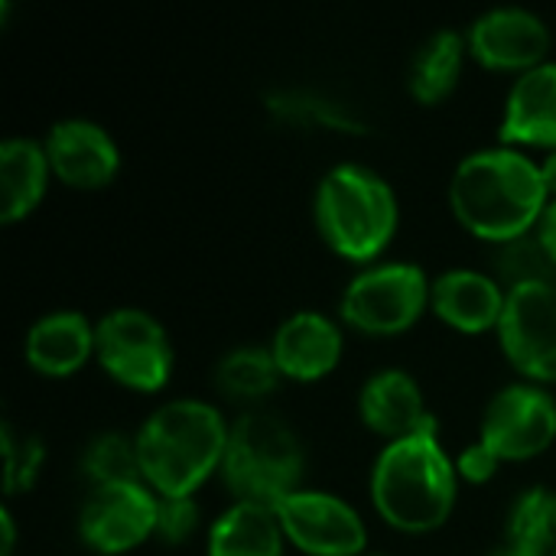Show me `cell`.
<instances>
[{"label":"cell","instance_id":"obj_1","mask_svg":"<svg viewBox=\"0 0 556 556\" xmlns=\"http://www.w3.org/2000/svg\"><path fill=\"white\" fill-rule=\"evenodd\" d=\"M547 199L541 163L505 143L463 156L450 179V205L459 225L495 244L528 238L541 225Z\"/></svg>","mask_w":556,"mask_h":556},{"label":"cell","instance_id":"obj_2","mask_svg":"<svg viewBox=\"0 0 556 556\" xmlns=\"http://www.w3.org/2000/svg\"><path fill=\"white\" fill-rule=\"evenodd\" d=\"M437 433L440 427L433 420L420 433L388 443L371 469L375 511L404 534H430L456 508L459 472Z\"/></svg>","mask_w":556,"mask_h":556},{"label":"cell","instance_id":"obj_3","mask_svg":"<svg viewBox=\"0 0 556 556\" xmlns=\"http://www.w3.org/2000/svg\"><path fill=\"white\" fill-rule=\"evenodd\" d=\"M228 430L225 417L205 401H166L137 430L143 482L160 498H192V492L222 469Z\"/></svg>","mask_w":556,"mask_h":556},{"label":"cell","instance_id":"obj_4","mask_svg":"<svg viewBox=\"0 0 556 556\" xmlns=\"http://www.w3.org/2000/svg\"><path fill=\"white\" fill-rule=\"evenodd\" d=\"M313 215L336 254L365 264L394 241L401 208L384 176L358 163H339L319 179Z\"/></svg>","mask_w":556,"mask_h":556},{"label":"cell","instance_id":"obj_5","mask_svg":"<svg viewBox=\"0 0 556 556\" xmlns=\"http://www.w3.org/2000/svg\"><path fill=\"white\" fill-rule=\"evenodd\" d=\"M303 466L306 453L296 430L274 414L251 410L231 424L218 472L238 502L274 508L280 498L300 492Z\"/></svg>","mask_w":556,"mask_h":556},{"label":"cell","instance_id":"obj_6","mask_svg":"<svg viewBox=\"0 0 556 556\" xmlns=\"http://www.w3.org/2000/svg\"><path fill=\"white\" fill-rule=\"evenodd\" d=\"M94 358L124 388L153 394L173 378V342L166 326L137 306H121L94 323Z\"/></svg>","mask_w":556,"mask_h":556},{"label":"cell","instance_id":"obj_7","mask_svg":"<svg viewBox=\"0 0 556 556\" xmlns=\"http://www.w3.org/2000/svg\"><path fill=\"white\" fill-rule=\"evenodd\" d=\"M430 283L417 264H371L349 280L339 316L365 336H401L427 313Z\"/></svg>","mask_w":556,"mask_h":556},{"label":"cell","instance_id":"obj_8","mask_svg":"<svg viewBox=\"0 0 556 556\" xmlns=\"http://www.w3.org/2000/svg\"><path fill=\"white\" fill-rule=\"evenodd\" d=\"M498 339L525 378L534 384L556 381V287L551 280L508 287Z\"/></svg>","mask_w":556,"mask_h":556},{"label":"cell","instance_id":"obj_9","mask_svg":"<svg viewBox=\"0 0 556 556\" xmlns=\"http://www.w3.org/2000/svg\"><path fill=\"white\" fill-rule=\"evenodd\" d=\"M479 440L505 463L534 459L551 450L556 440V401L541 384H508L502 388L485 414Z\"/></svg>","mask_w":556,"mask_h":556},{"label":"cell","instance_id":"obj_10","mask_svg":"<svg viewBox=\"0 0 556 556\" xmlns=\"http://www.w3.org/2000/svg\"><path fill=\"white\" fill-rule=\"evenodd\" d=\"M274 515L287 541L309 556H362L368 547V528L362 515L329 492H293L274 505Z\"/></svg>","mask_w":556,"mask_h":556},{"label":"cell","instance_id":"obj_11","mask_svg":"<svg viewBox=\"0 0 556 556\" xmlns=\"http://www.w3.org/2000/svg\"><path fill=\"white\" fill-rule=\"evenodd\" d=\"M160 495L147 482L98 485L78 511L81 541L101 556H121L156 534Z\"/></svg>","mask_w":556,"mask_h":556},{"label":"cell","instance_id":"obj_12","mask_svg":"<svg viewBox=\"0 0 556 556\" xmlns=\"http://www.w3.org/2000/svg\"><path fill=\"white\" fill-rule=\"evenodd\" d=\"M469 55L495 72H531L551 52V26L525 7H495L476 16L466 33Z\"/></svg>","mask_w":556,"mask_h":556},{"label":"cell","instance_id":"obj_13","mask_svg":"<svg viewBox=\"0 0 556 556\" xmlns=\"http://www.w3.org/2000/svg\"><path fill=\"white\" fill-rule=\"evenodd\" d=\"M42 147H46L52 176L72 189H101L121 169V150L114 137L88 117L55 121Z\"/></svg>","mask_w":556,"mask_h":556},{"label":"cell","instance_id":"obj_14","mask_svg":"<svg viewBox=\"0 0 556 556\" xmlns=\"http://www.w3.org/2000/svg\"><path fill=\"white\" fill-rule=\"evenodd\" d=\"M267 349L274 352V362L283 378L319 381L329 371H336L345 342L336 319L316 309H300L277 326L274 342Z\"/></svg>","mask_w":556,"mask_h":556},{"label":"cell","instance_id":"obj_15","mask_svg":"<svg viewBox=\"0 0 556 556\" xmlns=\"http://www.w3.org/2000/svg\"><path fill=\"white\" fill-rule=\"evenodd\" d=\"M505 303H508V290L482 270L453 267L430 283V309L446 326L469 336L498 329Z\"/></svg>","mask_w":556,"mask_h":556},{"label":"cell","instance_id":"obj_16","mask_svg":"<svg viewBox=\"0 0 556 556\" xmlns=\"http://www.w3.org/2000/svg\"><path fill=\"white\" fill-rule=\"evenodd\" d=\"M358 417L368 430H375L378 437H388L391 443L404 440L410 433H420L427 424L437 420L424 404V391H420L417 378L401 368L375 371L362 384Z\"/></svg>","mask_w":556,"mask_h":556},{"label":"cell","instance_id":"obj_17","mask_svg":"<svg viewBox=\"0 0 556 556\" xmlns=\"http://www.w3.org/2000/svg\"><path fill=\"white\" fill-rule=\"evenodd\" d=\"M498 137L505 147L556 150V62H544L511 85Z\"/></svg>","mask_w":556,"mask_h":556},{"label":"cell","instance_id":"obj_18","mask_svg":"<svg viewBox=\"0 0 556 556\" xmlns=\"http://www.w3.org/2000/svg\"><path fill=\"white\" fill-rule=\"evenodd\" d=\"M26 362L46 378H68L94 358V323L75 309H55L39 316L23 342Z\"/></svg>","mask_w":556,"mask_h":556},{"label":"cell","instance_id":"obj_19","mask_svg":"<svg viewBox=\"0 0 556 556\" xmlns=\"http://www.w3.org/2000/svg\"><path fill=\"white\" fill-rule=\"evenodd\" d=\"M49 156L39 140L10 137L0 143V222L13 225L36 212L49 189Z\"/></svg>","mask_w":556,"mask_h":556},{"label":"cell","instance_id":"obj_20","mask_svg":"<svg viewBox=\"0 0 556 556\" xmlns=\"http://www.w3.org/2000/svg\"><path fill=\"white\" fill-rule=\"evenodd\" d=\"M287 534L270 505L235 502L208 531V556H283Z\"/></svg>","mask_w":556,"mask_h":556},{"label":"cell","instance_id":"obj_21","mask_svg":"<svg viewBox=\"0 0 556 556\" xmlns=\"http://www.w3.org/2000/svg\"><path fill=\"white\" fill-rule=\"evenodd\" d=\"M469 42L459 29H437L427 36L407 68V91L420 104H437L453 94L466 65Z\"/></svg>","mask_w":556,"mask_h":556},{"label":"cell","instance_id":"obj_22","mask_svg":"<svg viewBox=\"0 0 556 556\" xmlns=\"http://www.w3.org/2000/svg\"><path fill=\"white\" fill-rule=\"evenodd\" d=\"M505 544L534 556L556 554V492L547 485H534L511 502Z\"/></svg>","mask_w":556,"mask_h":556},{"label":"cell","instance_id":"obj_23","mask_svg":"<svg viewBox=\"0 0 556 556\" xmlns=\"http://www.w3.org/2000/svg\"><path fill=\"white\" fill-rule=\"evenodd\" d=\"M280 378L274 352L261 345H238L215 365V384L231 401H261L280 384Z\"/></svg>","mask_w":556,"mask_h":556},{"label":"cell","instance_id":"obj_24","mask_svg":"<svg viewBox=\"0 0 556 556\" xmlns=\"http://www.w3.org/2000/svg\"><path fill=\"white\" fill-rule=\"evenodd\" d=\"M81 472L98 485H124V482H143L140 456H137V437L124 433H98L85 453H81Z\"/></svg>","mask_w":556,"mask_h":556},{"label":"cell","instance_id":"obj_25","mask_svg":"<svg viewBox=\"0 0 556 556\" xmlns=\"http://www.w3.org/2000/svg\"><path fill=\"white\" fill-rule=\"evenodd\" d=\"M0 443H3V492L13 498L20 492H29L42 472L46 463V446L39 437H16L10 424L0 427Z\"/></svg>","mask_w":556,"mask_h":556},{"label":"cell","instance_id":"obj_26","mask_svg":"<svg viewBox=\"0 0 556 556\" xmlns=\"http://www.w3.org/2000/svg\"><path fill=\"white\" fill-rule=\"evenodd\" d=\"M199 528V505L195 498H160L156 505V541L166 547L186 544Z\"/></svg>","mask_w":556,"mask_h":556},{"label":"cell","instance_id":"obj_27","mask_svg":"<svg viewBox=\"0 0 556 556\" xmlns=\"http://www.w3.org/2000/svg\"><path fill=\"white\" fill-rule=\"evenodd\" d=\"M498 466H502V459H498L482 440L472 443V446H466V450L459 453V459H456L459 479H463V482H472V485H485L489 479H495V476H498Z\"/></svg>","mask_w":556,"mask_h":556},{"label":"cell","instance_id":"obj_28","mask_svg":"<svg viewBox=\"0 0 556 556\" xmlns=\"http://www.w3.org/2000/svg\"><path fill=\"white\" fill-rule=\"evenodd\" d=\"M538 241H541V248L547 251L551 264L556 267V199H551V205H547V212H544V218L538 225Z\"/></svg>","mask_w":556,"mask_h":556},{"label":"cell","instance_id":"obj_29","mask_svg":"<svg viewBox=\"0 0 556 556\" xmlns=\"http://www.w3.org/2000/svg\"><path fill=\"white\" fill-rule=\"evenodd\" d=\"M0 528H3V547H0V556H13V547H16V528H13L10 508L0 511Z\"/></svg>","mask_w":556,"mask_h":556},{"label":"cell","instance_id":"obj_30","mask_svg":"<svg viewBox=\"0 0 556 556\" xmlns=\"http://www.w3.org/2000/svg\"><path fill=\"white\" fill-rule=\"evenodd\" d=\"M541 173H544V186L556 199V150L547 153V160H541Z\"/></svg>","mask_w":556,"mask_h":556},{"label":"cell","instance_id":"obj_31","mask_svg":"<svg viewBox=\"0 0 556 556\" xmlns=\"http://www.w3.org/2000/svg\"><path fill=\"white\" fill-rule=\"evenodd\" d=\"M492 556H534V554H525V551H515V547H508V544H505V547H498Z\"/></svg>","mask_w":556,"mask_h":556},{"label":"cell","instance_id":"obj_32","mask_svg":"<svg viewBox=\"0 0 556 556\" xmlns=\"http://www.w3.org/2000/svg\"><path fill=\"white\" fill-rule=\"evenodd\" d=\"M375 556H378V554H375Z\"/></svg>","mask_w":556,"mask_h":556},{"label":"cell","instance_id":"obj_33","mask_svg":"<svg viewBox=\"0 0 556 556\" xmlns=\"http://www.w3.org/2000/svg\"><path fill=\"white\" fill-rule=\"evenodd\" d=\"M554 556H556V554H554Z\"/></svg>","mask_w":556,"mask_h":556}]
</instances>
